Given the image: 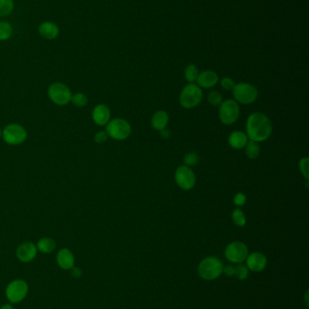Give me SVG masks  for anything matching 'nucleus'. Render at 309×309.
Masks as SVG:
<instances>
[{
	"mask_svg": "<svg viewBox=\"0 0 309 309\" xmlns=\"http://www.w3.org/2000/svg\"><path fill=\"white\" fill-rule=\"evenodd\" d=\"M246 130L249 140L260 143L269 138L272 134L273 127L268 116L261 112H254L247 118Z\"/></svg>",
	"mask_w": 309,
	"mask_h": 309,
	"instance_id": "f257e3e1",
	"label": "nucleus"
},
{
	"mask_svg": "<svg viewBox=\"0 0 309 309\" xmlns=\"http://www.w3.org/2000/svg\"><path fill=\"white\" fill-rule=\"evenodd\" d=\"M203 94L201 87L189 83L182 89L180 95V103L185 109H193L202 102Z\"/></svg>",
	"mask_w": 309,
	"mask_h": 309,
	"instance_id": "f03ea898",
	"label": "nucleus"
},
{
	"mask_svg": "<svg viewBox=\"0 0 309 309\" xmlns=\"http://www.w3.org/2000/svg\"><path fill=\"white\" fill-rule=\"evenodd\" d=\"M106 133L108 137L115 140H125L132 133V128L124 118H114L106 125Z\"/></svg>",
	"mask_w": 309,
	"mask_h": 309,
	"instance_id": "7ed1b4c3",
	"label": "nucleus"
},
{
	"mask_svg": "<svg viewBox=\"0 0 309 309\" xmlns=\"http://www.w3.org/2000/svg\"><path fill=\"white\" fill-rule=\"evenodd\" d=\"M232 90L236 102L244 105H248L255 102L259 95L255 86L247 82H240L236 84Z\"/></svg>",
	"mask_w": 309,
	"mask_h": 309,
	"instance_id": "20e7f679",
	"label": "nucleus"
},
{
	"mask_svg": "<svg viewBox=\"0 0 309 309\" xmlns=\"http://www.w3.org/2000/svg\"><path fill=\"white\" fill-rule=\"evenodd\" d=\"M221 272L222 264L214 257L204 259L199 266V275L206 281H212L217 279Z\"/></svg>",
	"mask_w": 309,
	"mask_h": 309,
	"instance_id": "39448f33",
	"label": "nucleus"
},
{
	"mask_svg": "<svg viewBox=\"0 0 309 309\" xmlns=\"http://www.w3.org/2000/svg\"><path fill=\"white\" fill-rule=\"evenodd\" d=\"M2 138L5 142L11 146L20 145L27 138V132L25 128L19 124H9L2 130Z\"/></svg>",
	"mask_w": 309,
	"mask_h": 309,
	"instance_id": "423d86ee",
	"label": "nucleus"
},
{
	"mask_svg": "<svg viewBox=\"0 0 309 309\" xmlns=\"http://www.w3.org/2000/svg\"><path fill=\"white\" fill-rule=\"evenodd\" d=\"M240 109L238 102L234 100H227L219 105V119L225 125L234 124L239 117Z\"/></svg>",
	"mask_w": 309,
	"mask_h": 309,
	"instance_id": "0eeeda50",
	"label": "nucleus"
},
{
	"mask_svg": "<svg viewBox=\"0 0 309 309\" xmlns=\"http://www.w3.org/2000/svg\"><path fill=\"white\" fill-rule=\"evenodd\" d=\"M72 92L68 86L62 82H54L48 88L50 100L58 106H65L71 102Z\"/></svg>",
	"mask_w": 309,
	"mask_h": 309,
	"instance_id": "6e6552de",
	"label": "nucleus"
},
{
	"mask_svg": "<svg viewBox=\"0 0 309 309\" xmlns=\"http://www.w3.org/2000/svg\"><path fill=\"white\" fill-rule=\"evenodd\" d=\"M27 293L29 286L23 280L11 281L6 289V296L11 303H19L25 299Z\"/></svg>",
	"mask_w": 309,
	"mask_h": 309,
	"instance_id": "1a4fd4ad",
	"label": "nucleus"
},
{
	"mask_svg": "<svg viewBox=\"0 0 309 309\" xmlns=\"http://www.w3.org/2000/svg\"><path fill=\"white\" fill-rule=\"evenodd\" d=\"M175 181L180 188L189 191L195 187L196 176L193 170L184 165L178 167L175 172Z\"/></svg>",
	"mask_w": 309,
	"mask_h": 309,
	"instance_id": "9d476101",
	"label": "nucleus"
},
{
	"mask_svg": "<svg viewBox=\"0 0 309 309\" xmlns=\"http://www.w3.org/2000/svg\"><path fill=\"white\" fill-rule=\"evenodd\" d=\"M248 250L245 244L240 241H234L228 245L225 255L228 260L234 263H241L247 259Z\"/></svg>",
	"mask_w": 309,
	"mask_h": 309,
	"instance_id": "9b49d317",
	"label": "nucleus"
},
{
	"mask_svg": "<svg viewBox=\"0 0 309 309\" xmlns=\"http://www.w3.org/2000/svg\"><path fill=\"white\" fill-rule=\"evenodd\" d=\"M37 245L33 242H24L18 246L17 256L22 262H30L37 257Z\"/></svg>",
	"mask_w": 309,
	"mask_h": 309,
	"instance_id": "f8f14e48",
	"label": "nucleus"
},
{
	"mask_svg": "<svg viewBox=\"0 0 309 309\" xmlns=\"http://www.w3.org/2000/svg\"><path fill=\"white\" fill-rule=\"evenodd\" d=\"M92 118L96 125L105 126L111 119V111L107 106L104 104H99L95 106L93 110Z\"/></svg>",
	"mask_w": 309,
	"mask_h": 309,
	"instance_id": "ddd939ff",
	"label": "nucleus"
},
{
	"mask_svg": "<svg viewBox=\"0 0 309 309\" xmlns=\"http://www.w3.org/2000/svg\"><path fill=\"white\" fill-rule=\"evenodd\" d=\"M57 261L60 268L69 270L74 267V256L68 249H61L57 255Z\"/></svg>",
	"mask_w": 309,
	"mask_h": 309,
	"instance_id": "4468645a",
	"label": "nucleus"
},
{
	"mask_svg": "<svg viewBox=\"0 0 309 309\" xmlns=\"http://www.w3.org/2000/svg\"><path fill=\"white\" fill-rule=\"evenodd\" d=\"M247 265L252 271H261L267 265V259L262 253L254 252L251 255L247 257Z\"/></svg>",
	"mask_w": 309,
	"mask_h": 309,
	"instance_id": "2eb2a0df",
	"label": "nucleus"
},
{
	"mask_svg": "<svg viewBox=\"0 0 309 309\" xmlns=\"http://www.w3.org/2000/svg\"><path fill=\"white\" fill-rule=\"evenodd\" d=\"M197 85L202 88H212L218 83V76L213 71H204L199 74Z\"/></svg>",
	"mask_w": 309,
	"mask_h": 309,
	"instance_id": "dca6fc26",
	"label": "nucleus"
},
{
	"mask_svg": "<svg viewBox=\"0 0 309 309\" xmlns=\"http://www.w3.org/2000/svg\"><path fill=\"white\" fill-rule=\"evenodd\" d=\"M38 31H39V34L41 35V37L46 38L47 40L55 39L59 35V28H58V25L54 23H52V22H49V21L43 22L39 25Z\"/></svg>",
	"mask_w": 309,
	"mask_h": 309,
	"instance_id": "f3484780",
	"label": "nucleus"
},
{
	"mask_svg": "<svg viewBox=\"0 0 309 309\" xmlns=\"http://www.w3.org/2000/svg\"><path fill=\"white\" fill-rule=\"evenodd\" d=\"M248 142L247 134L243 131H233L229 137V144L234 149H242Z\"/></svg>",
	"mask_w": 309,
	"mask_h": 309,
	"instance_id": "a211bd4d",
	"label": "nucleus"
},
{
	"mask_svg": "<svg viewBox=\"0 0 309 309\" xmlns=\"http://www.w3.org/2000/svg\"><path fill=\"white\" fill-rule=\"evenodd\" d=\"M169 123V115L164 110H159L153 114L152 118V126L154 130L161 131L166 129Z\"/></svg>",
	"mask_w": 309,
	"mask_h": 309,
	"instance_id": "6ab92c4d",
	"label": "nucleus"
},
{
	"mask_svg": "<svg viewBox=\"0 0 309 309\" xmlns=\"http://www.w3.org/2000/svg\"><path fill=\"white\" fill-rule=\"evenodd\" d=\"M57 247V244L53 239L48 237H44L37 241V248L38 251H40L42 253L49 254L51 252H54Z\"/></svg>",
	"mask_w": 309,
	"mask_h": 309,
	"instance_id": "aec40b11",
	"label": "nucleus"
},
{
	"mask_svg": "<svg viewBox=\"0 0 309 309\" xmlns=\"http://www.w3.org/2000/svg\"><path fill=\"white\" fill-rule=\"evenodd\" d=\"M246 148V154L249 159H258L260 154V147L259 143L255 141H248L245 146Z\"/></svg>",
	"mask_w": 309,
	"mask_h": 309,
	"instance_id": "412c9836",
	"label": "nucleus"
},
{
	"mask_svg": "<svg viewBox=\"0 0 309 309\" xmlns=\"http://www.w3.org/2000/svg\"><path fill=\"white\" fill-rule=\"evenodd\" d=\"M231 217H232L233 223H234L237 226H239V227H243V226L246 225L247 219H246V215H245V213H244L242 210H240V209H235L234 211H232Z\"/></svg>",
	"mask_w": 309,
	"mask_h": 309,
	"instance_id": "4be33fe9",
	"label": "nucleus"
},
{
	"mask_svg": "<svg viewBox=\"0 0 309 309\" xmlns=\"http://www.w3.org/2000/svg\"><path fill=\"white\" fill-rule=\"evenodd\" d=\"M199 69L196 65H190L186 67L185 69V79L190 83H193L194 81H197L198 79Z\"/></svg>",
	"mask_w": 309,
	"mask_h": 309,
	"instance_id": "5701e85b",
	"label": "nucleus"
},
{
	"mask_svg": "<svg viewBox=\"0 0 309 309\" xmlns=\"http://www.w3.org/2000/svg\"><path fill=\"white\" fill-rule=\"evenodd\" d=\"M11 24L8 22H0V41L8 40L12 36Z\"/></svg>",
	"mask_w": 309,
	"mask_h": 309,
	"instance_id": "b1692460",
	"label": "nucleus"
},
{
	"mask_svg": "<svg viewBox=\"0 0 309 309\" xmlns=\"http://www.w3.org/2000/svg\"><path fill=\"white\" fill-rule=\"evenodd\" d=\"M71 102H73L74 106H76L78 108H82L87 105L88 98L87 97L86 94H82V92H76L74 95H72Z\"/></svg>",
	"mask_w": 309,
	"mask_h": 309,
	"instance_id": "393cba45",
	"label": "nucleus"
},
{
	"mask_svg": "<svg viewBox=\"0 0 309 309\" xmlns=\"http://www.w3.org/2000/svg\"><path fill=\"white\" fill-rule=\"evenodd\" d=\"M14 8L13 0H0V16H9Z\"/></svg>",
	"mask_w": 309,
	"mask_h": 309,
	"instance_id": "a878e982",
	"label": "nucleus"
},
{
	"mask_svg": "<svg viewBox=\"0 0 309 309\" xmlns=\"http://www.w3.org/2000/svg\"><path fill=\"white\" fill-rule=\"evenodd\" d=\"M183 162H184L185 166H187V167H192V166H195V165L198 164L199 156L196 154L195 152L187 153V154L184 156Z\"/></svg>",
	"mask_w": 309,
	"mask_h": 309,
	"instance_id": "bb28decb",
	"label": "nucleus"
},
{
	"mask_svg": "<svg viewBox=\"0 0 309 309\" xmlns=\"http://www.w3.org/2000/svg\"><path fill=\"white\" fill-rule=\"evenodd\" d=\"M208 101L212 106H219L223 102L222 96L218 91L213 90V91H210L208 95Z\"/></svg>",
	"mask_w": 309,
	"mask_h": 309,
	"instance_id": "cd10ccee",
	"label": "nucleus"
},
{
	"mask_svg": "<svg viewBox=\"0 0 309 309\" xmlns=\"http://www.w3.org/2000/svg\"><path fill=\"white\" fill-rule=\"evenodd\" d=\"M308 162L309 159L307 158H304V159H301L300 161H299V165H298V167H299V170H300L301 174L303 175V176L306 179V181L308 180L309 175H308Z\"/></svg>",
	"mask_w": 309,
	"mask_h": 309,
	"instance_id": "c85d7f7f",
	"label": "nucleus"
},
{
	"mask_svg": "<svg viewBox=\"0 0 309 309\" xmlns=\"http://www.w3.org/2000/svg\"><path fill=\"white\" fill-rule=\"evenodd\" d=\"M236 276L240 280V281H244L247 279V268L244 266V265H239L237 268H235V271H234Z\"/></svg>",
	"mask_w": 309,
	"mask_h": 309,
	"instance_id": "c756f323",
	"label": "nucleus"
},
{
	"mask_svg": "<svg viewBox=\"0 0 309 309\" xmlns=\"http://www.w3.org/2000/svg\"><path fill=\"white\" fill-rule=\"evenodd\" d=\"M220 85H221L223 89H226V90H232V89H234L236 83L235 81H233L231 78L225 77L223 78L221 81H220Z\"/></svg>",
	"mask_w": 309,
	"mask_h": 309,
	"instance_id": "7c9ffc66",
	"label": "nucleus"
},
{
	"mask_svg": "<svg viewBox=\"0 0 309 309\" xmlns=\"http://www.w3.org/2000/svg\"><path fill=\"white\" fill-rule=\"evenodd\" d=\"M246 202H247V197H246V195L242 194V193H238V194L234 196L233 203H234L236 206L241 207V206H243L244 204L246 203Z\"/></svg>",
	"mask_w": 309,
	"mask_h": 309,
	"instance_id": "2f4dec72",
	"label": "nucleus"
},
{
	"mask_svg": "<svg viewBox=\"0 0 309 309\" xmlns=\"http://www.w3.org/2000/svg\"><path fill=\"white\" fill-rule=\"evenodd\" d=\"M108 135L106 131H99L95 135V141L98 144H103L107 141Z\"/></svg>",
	"mask_w": 309,
	"mask_h": 309,
	"instance_id": "473e14b6",
	"label": "nucleus"
},
{
	"mask_svg": "<svg viewBox=\"0 0 309 309\" xmlns=\"http://www.w3.org/2000/svg\"><path fill=\"white\" fill-rule=\"evenodd\" d=\"M72 276H74V277H80V276H82V270L80 269L79 268H73L72 269Z\"/></svg>",
	"mask_w": 309,
	"mask_h": 309,
	"instance_id": "72a5a7b5",
	"label": "nucleus"
},
{
	"mask_svg": "<svg viewBox=\"0 0 309 309\" xmlns=\"http://www.w3.org/2000/svg\"><path fill=\"white\" fill-rule=\"evenodd\" d=\"M234 271H235V268H233L232 266H227L226 268H224V272L227 276L234 275Z\"/></svg>",
	"mask_w": 309,
	"mask_h": 309,
	"instance_id": "f704fd0d",
	"label": "nucleus"
},
{
	"mask_svg": "<svg viewBox=\"0 0 309 309\" xmlns=\"http://www.w3.org/2000/svg\"><path fill=\"white\" fill-rule=\"evenodd\" d=\"M160 134H161V138H164V139H167V138H169L171 137V132H170L169 130H166V129L161 130Z\"/></svg>",
	"mask_w": 309,
	"mask_h": 309,
	"instance_id": "c9c22d12",
	"label": "nucleus"
},
{
	"mask_svg": "<svg viewBox=\"0 0 309 309\" xmlns=\"http://www.w3.org/2000/svg\"><path fill=\"white\" fill-rule=\"evenodd\" d=\"M0 309H14V307L10 304H6V305H2Z\"/></svg>",
	"mask_w": 309,
	"mask_h": 309,
	"instance_id": "e433bc0d",
	"label": "nucleus"
},
{
	"mask_svg": "<svg viewBox=\"0 0 309 309\" xmlns=\"http://www.w3.org/2000/svg\"><path fill=\"white\" fill-rule=\"evenodd\" d=\"M1 137H2V130L0 129V138H1Z\"/></svg>",
	"mask_w": 309,
	"mask_h": 309,
	"instance_id": "4c0bfd02",
	"label": "nucleus"
}]
</instances>
